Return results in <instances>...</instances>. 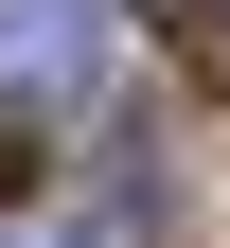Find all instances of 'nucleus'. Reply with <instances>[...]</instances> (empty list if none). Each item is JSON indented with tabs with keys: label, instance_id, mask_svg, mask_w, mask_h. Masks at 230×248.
<instances>
[{
	"label": "nucleus",
	"instance_id": "obj_1",
	"mask_svg": "<svg viewBox=\"0 0 230 248\" xmlns=\"http://www.w3.org/2000/svg\"><path fill=\"white\" fill-rule=\"evenodd\" d=\"M89 53H107V0H0V107H53V89H89Z\"/></svg>",
	"mask_w": 230,
	"mask_h": 248
},
{
	"label": "nucleus",
	"instance_id": "obj_2",
	"mask_svg": "<svg viewBox=\"0 0 230 248\" xmlns=\"http://www.w3.org/2000/svg\"><path fill=\"white\" fill-rule=\"evenodd\" d=\"M159 53H177L195 89H230V0H159Z\"/></svg>",
	"mask_w": 230,
	"mask_h": 248
},
{
	"label": "nucleus",
	"instance_id": "obj_3",
	"mask_svg": "<svg viewBox=\"0 0 230 248\" xmlns=\"http://www.w3.org/2000/svg\"><path fill=\"white\" fill-rule=\"evenodd\" d=\"M36 177H53V142H36V107H0V213H36Z\"/></svg>",
	"mask_w": 230,
	"mask_h": 248
},
{
	"label": "nucleus",
	"instance_id": "obj_4",
	"mask_svg": "<svg viewBox=\"0 0 230 248\" xmlns=\"http://www.w3.org/2000/svg\"><path fill=\"white\" fill-rule=\"evenodd\" d=\"M0 248H53V231H0Z\"/></svg>",
	"mask_w": 230,
	"mask_h": 248
}]
</instances>
